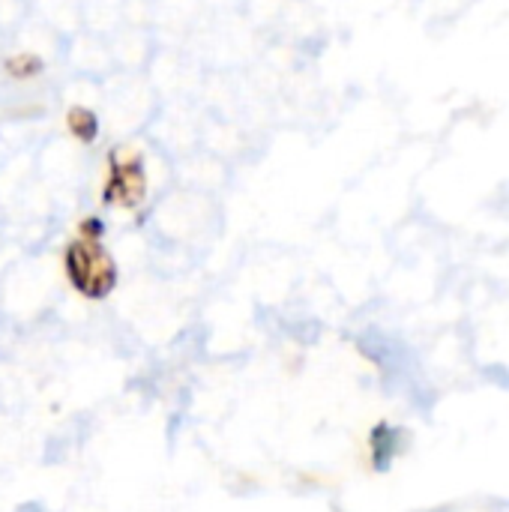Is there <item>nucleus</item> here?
<instances>
[{
  "label": "nucleus",
  "instance_id": "7",
  "mask_svg": "<svg viewBox=\"0 0 509 512\" xmlns=\"http://www.w3.org/2000/svg\"><path fill=\"white\" fill-rule=\"evenodd\" d=\"M24 512H39V510H36V507H30V510H24Z\"/></svg>",
  "mask_w": 509,
  "mask_h": 512
},
{
  "label": "nucleus",
  "instance_id": "6",
  "mask_svg": "<svg viewBox=\"0 0 509 512\" xmlns=\"http://www.w3.org/2000/svg\"><path fill=\"white\" fill-rule=\"evenodd\" d=\"M102 234H105V222L99 216H84L78 222V237H84V240H102Z\"/></svg>",
  "mask_w": 509,
  "mask_h": 512
},
{
  "label": "nucleus",
  "instance_id": "4",
  "mask_svg": "<svg viewBox=\"0 0 509 512\" xmlns=\"http://www.w3.org/2000/svg\"><path fill=\"white\" fill-rule=\"evenodd\" d=\"M66 132L78 141V144H93L99 138V117L93 108L87 105H72L66 111Z\"/></svg>",
  "mask_w": 509,
  "mask_h": 512
},
{
  "label": "nucleus",
  "instance_id": "2",
  "mask_svg": "<svg viewBox=\"0 0 509 512\" xmlns=\"http://www.w3.org/2000/svg\"><path fill=\"white\" fill-rule=\"evenodd\" d=\"M147 201V168L138 150H111L102 186V204L117 210H138Z\"/></svg>",
  "mask_w": 509,
  "mask_h": 512
},
{
  "label": "nucleus",
  "instance_id": "3",
  "mask_svg": "<svg viewBox=\"0 0 509 512\" xmlns=\"http://www.w3.org/2000/svg\"><path fill=\"white\" fill-rule=\"evenodd\" d=\"M402 438H405V432L396 429V426H390V423H378L372 429L369 447H372V465H375V471H387L393 465V459L402 450Z\"/></svg>",
  "mask_w": 509,
  "mask_h": 512
},
{
  "label": "nucleus",
  "instance_id": "1",
  "mask_svg": "<svg viewBox=\"0 0 509 512\" xmlns=\"http://www.w3.org/2000/svg\"><path fill=\"white\" fill-rule=\"evenodd\" d=\"M63 273L69 285L87 300H105L117 288V261L102 240L72 237L63 249Z\"/></svg>",
  "mask_w": 509,
  "mask_h": 512
},
{
  "label": "nucleus",
  "instance_id": "5",
  "mask_svg": "<svg viewBox=\"0 0 509 512\" xmlns=\"http://www.w3.org/2000/svg\"><path fill=\"white\" fill-rule=\"evenodd\" d=\"M3 69L15 81H30V78H39L45 72V60L36 51H15L3 60Z\"/></svg>",
  "mask_w": 509,
  "mask_h": 512
}]
</instances>
